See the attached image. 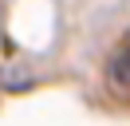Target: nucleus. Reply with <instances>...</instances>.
Segmentation results:
<instances>
[{
    "label": "nucleus",
    "instance_id": "nucleus-1",
    "mask_svg": "<svg viewBox=\"0 0 130 126\" xmlns=\"http://www.w3.org/2000/svg\"><path fill=\"white\" fill-rule=\"evenodd\" d=\"M106 83H110L118 94L130 91V39L110 55V63H106Z\"/></svg>",
    "mask_w": 130,
    "mask_h": 126
}]
</instances>
